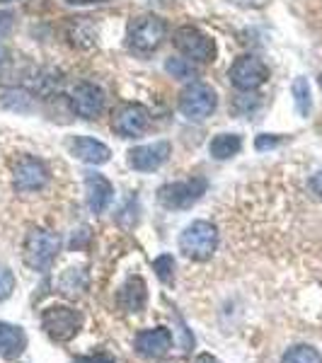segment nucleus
Segmentation results:
<instances>
[{
	"instance_id": "nucleus-17",
	"label": "nucleus",
	"mask_w": 322,
	"mask_h": 363,
	"mask_svg": "<svg viewBox=\"0 0 322 363\" xmlns=\"http://www.w3.org/2000/svg\"><path fill=\"white\" fill-rule=\"evenodd\" d=\"M145 301H148V291H145L143 279L128 277L126 284L119 289V308L124 313H140L145 308Z\"/></svg>"
},
{
	"instance_id": "nucleus-7",
	"label": "nucleus",
	"mask_w": 322,
	"mask_h": 363,
	"mask_svg": "<svg viewBox=\"0 0 322 363\" xmlns=\"http://www.w3.org/2000/svg\"><path fill=\"white\" fill-rule=\"evenodd\" d=\"M174 46L182 54L187 61H196V63H209L216 58V44L209 34H204L196 27H179L174 32Z\"/></svg>"
},
{
	"instance_id": "nucleus-1",
	"label": "nucleus",
	"mask_w": 322,
	"mask_h": 363,
	"mask_svg": "<svg viewBox=\"0 0 322 363\" xmlns=\"http://www.w3.org/2000/svg\"><path fill=\"white\" fill-rule=\"evenodd\" d=\"M58 252H61V240L58 235L42 228H34L27 233L25 245H22V259L34 272H49L51 264L56 262Z\"/></svg>"
},
{
	"instance_id": "nucleus-9",
	"label": "nucleus",
	"mask_w": 322,
	"mask_h": 363,
	"mask_svg": "<svg viewBox=\"0 0 322 363\" xmlns=\"http://www.w3.org/2000/svg\"><path fill=\"white\" fill-rule=\"evenodd\" d=\"M13 179H15V189L22 191V194L42 191L44 186L49 184V167H46L39 157L22 155L15 165Z\"/></svg>"
},
{
	"instance_id": "nucleus-18",
	"label": "nucleus",
	"mask_w": 322,
	"mask_h": 363,
	"mask_svg": "<svg viewBox=\"0 0 322 363\" xmlns=\"http://www.w3.org/2000/svg\"><path fill=\"white\" fill-rule=\"evenodd\" d=\"M243 148V138L238 133H218L213 140L209 143V153L216 160H228V157L238 155Z\"/></svg>"
},
{
	"instance_id": "nucleus-33",
	"label": "nucleus",
	"mask_w": 322,
	"mask_h": 363,
	"mask_svg": "<svg viewBox=\"0 0 322 363\" xmlns=\"http://www.w3.org/2000/svg\"><path fill=\"white\" fill-rule=\"evenodd\" d=\"M68 3H75V5H83V3H107V0H68Z\"/></svg>"
},
{
	"instance_id": "nucleus-28",
	"label": "nucleus",
	"mask_w": 322,
	"mask_h": 363,
	"mask_svg": "<svg viewBox=\"0 0 322 363\" xmlns=\"http://www.w3.org/2000/svg\"><path fill=\"white\" fill-rule=\"evenodd\" d=\"M75 363H114V359L107 354H97V356H80Z\"/></svg>"
},
{
	"instance_id": "nucleus-29",
	"label": "nucleus",
	"mask_w": 322,
	"mask_h": 363,
	"mask_svg": "<svg viewBox=\"0 0 322 363\" xmlns=\"http://www.w3.org/2000/svg\"><path fill=\"white\" fill-rule=\"evenodd\" d=\"M310 191H313L318 199H322V172H318L313 179H310Z\"/></svg>"
},
{
	"instance_id": "nucleus-19",
	"label": "nucleus",
	"mask_w": 322,
	"mask_h": 363,
	"mask_svg": "<svg viewBox=\"0 0 322 363\" xmlns=\"http://www.w3.org/2000/svg\"><path fill=\"white\" fill-rule=\"evenodd\" d=\"M87 17H75L68 27V39L73 46H80V49H87V46L95 44V32H92L90 22H85Z\"/></svg>"
},
{
	"instance_id": "nucleus-24",
	"label": "nucleus",
	"mask_w": 322,
	"mask_h": 363,
	"mask_svg": "<svg viewBox=\"0 0 322 363\" xmlns=\"http://www.w3.org/2000/svg\"><path fill=\"white\" fill-rule=\"evenodd\" d=\"M165 70L172 78H194V68H191V61H187V58H170L165 63Z\"/></svg>"
},
{
	"instance_id": "nucleus-30",
	"label": "nucleus",
	"mask_w": 322,
	"mask_h": 363,
	"mask_svg": "<svg viewBox=\"0 0 322 363\" xmlns=\"http://www.w3.org/2000/svg\"><path fill=\"white\" fill-rule=\"evenodd\" d=\"M231 3L240 5V8H262V5H267L269 0H231Z\"/></svg>"
},
{
	"instance_id": "nucleus-27",
	"label": "nucleus",
	"mask_w": 322,
	"mask_h": 363,
	"mask_svg": "<svg viewBox=\"0 0 322 363\" xmlns=\"http://www.w3.org/2000/svg\"><path fill=\"white\" fill-rule=\"evenodd\" d=\"M13 13H0V37H5L13 29Z\"/></svg>"
},
{
	"instance_id": "nucleus-23",
	"label": "nucleus",
	"mask_w": 322,
	"mask_h": 363,
	"mask_svg": "<svg viewBox=\"0 0 322 363\" xmlns=\"http://www.w3.org/2000/svg\"><path fill=\"white\" fill-rule=\"evenodd\" d=\"M153 272L162 284H172L174 279V259L172 255H160L153 259Z\"/></svg>"
},
{
	"instance_id": "nucleus-10",
	"label": "nucleus",
	"mask_w": 322,
	"mask_h": 363,
	"mask_svg": "<svg viewBox=\"0 0 322 363\" xmlns=\"http://www.w3.org/2000/svg\"><path fill=\"white\" fill-rule=\"evenodd\" d=\"M150 126V112L148 107L138 102H131V104H124L119 112L114 114V121H112V128L119 133L121 138H138L148 131Z\"/></svg>"
},
{
	"instance_id": "nucleus-22",
	"label": "nucleus",
	"mask_w": 322,
	"mask_h": 363,
	"mask_svg": "<svg viewBox=\"0 0 322 363\" xmlns=\"http://www.w3.org/2000/svg\"><path fill=\"white\" fill-rule=\"evenodd\" d=\"M3 107L13 109V112H29L32 97H29V92H25V90H13L3 97Z\"/></svg>"
},
{
	"instance_id": "nucleus-3",
	"label": "nucleus",
	"mask_w": 322,
	"mask_h": 363,
	"mask_svg": "<svg viewBox=\"0 0 322 363\" xmlns=\"http://www.w3.org/2000/svg\"><path fill=\"white\" fill-rule=\"evenodd\" d=\"M165 34H167L165 20H160L157 15H140L136 20H131V25H128L126 42H128V49L131 51L145 56L162 44Z\"/></svg>"
},
{
	"instance_id": "nucleus-5",
	"label": "nucleus",
	"mask_w": 322,
	"mask_h": 363,
	"mask_svg": "<svg viewBox=\"0 0 322 363\" xmlns=\"http://www.w3.org/2000/svg\"><path fill=\"white\" fill-rule=\"evenodd\" d=\"M216 90L206 83H191L187 85L179 95V112L191 121H204L216 112Z\"/></svg>"
},
{
	"instance_id": "nucleus-13",
	"label": "nucleus",
	"mask_w": 322,
	"mask_h": 363,
	"mask_svg": "<svg viewBox=\"0 0 322 363\" xmlns=\"http://www.w3.org/2000/svg\"><path fill=\"white\" fill-rule=\"evenodd\" d=\"M133 347L145 359H162L172 349V332L167 327H155V330H143L136 335Z\"/></svg>"
},
{
	"instance_id": "nucleus-2",
	"label": "nucleus",
	"mask_w": 322,
	"mask_h": 363,
	"mask_svg": "<svg viewBox=\"0 0 322 363\" xmlns=\"http://www.w3.org/2000/svg\"><path fill=\"white\" fill-rule=\"evenodd\" d=\"M216 247H218V230L209 220H194L179 235V252H182L187 259L206 262L213 257Z\"/></svg>"
},
{
	"instance_id": "nucleus-21",
	"label": "nucleus",
	"mask_w": 322,
	"mask_h": 363,
	"mask_svg": "<svg viewBox=\"0 0 322 363\" xmlns=\"http://www.w3.org/2000/svg\"><path fill=\"white\" fill-rule=\"evenodd\" d=\"M281 363H322V354L318 349L308 347V344H298V347H291L286 351Z\"/></svg>"
},
{
	"instance_id": "nucleus-34",
	"label": "nucleus",
	"mask_w": 322,
	"mask_h": 363,
	"mask_svg": "<svg viewBox=\"0 0 322 363\" xmlns=\"http://www.w3.org/2000/svg\"><path fill=\"white\" fill-rule=\"evenodd\" d=\"M318 85H320V90H322V73H320V78H318Z\"/></svg>"
},
{
	"instance_id": "nucleus-16",
	"label": "nucleus",
	"mask_w": 322,
	"mask_h": 363,
	"mask_svg": "<svg viewBox=\"0 0 322 363\" xmlns=\"http://www.w3.org/2000/svg\"><path fill=\"white\" fill-rule=\"evenodd\" d=\"M27 349V335L22 327L10 325V322H0V356L5 361H15Z\"/></svg>"
},
{
	"instance_id": "nucleus-14",
	"label": "nucleus",
	"mask_w": 322,
	"mask_h": 363,
	"mask_svg": "<svg viewBox=\"0 0 322 363\" xmlns=\"http://www.w3.org/2000/svg\"><path fill=\"white\" fill-rule=\"evenodd\" d=\"M85 196H87V206H90L92 213H104L114 199L112 182L99 172H87L85 174Z\"/></svg>"
},
{
	"instance_id": "nucleus-26",
	"label": "nucleus",
	"mask_w": 322,
	"mask_h": 363,
	"mask_svg": "<svg viewBox=\"0 0 322 363\" xmlns=\"http://www.w3.org/2000/svg\"><path fill=\"white\" fill-rule=\"evenodd\" d=\"M284 136H274V133H262V136H257L255 140V148L257 150H272V148H277V145L284 143Z\"/></svg>"
},
{
	"instance_id": "nucleus-15",
	"label": "nucleus",
	"mask_w": 322,
	"mask_h": 363,
	"mask_svg": "<svg viewBox=\"0 0 322 363\" xmlns=\"http://www.w3.org/2000/svg\"><path fill=\"white\" fill-rule=\"evenodd\" d=\"M68 148L78 160L87 162V165H104V162L112 157V150L97 138L90 136H75L68 140Z\"/></svg>"
},
{
	"instance_id": "nucleus-4",
	"label": "nucleus",
	"mask_w": 322,
	"mask_h": 363,
	"mask_svg": "<svg viewBox=\"0 0 322 363\" xmlns=\"http://www.w3.org/2000/svg\"><path fill=\"white\" fill-rule=\"evenodd\" d=\"M206 189H209L206 177L172 182V184H165L157 189V201H160V206L167 211H184V208L194 206L199 199L206 194Z\"/></svg>"
},
{
	"instance_id": "nucleus-11",
	"label": "nucleus",
	"mask_w": 322,
	"mask_h": 363,
	"mask_svg": "<svg viewBox=\"0 0 322 363\" xmlns=\"http://www.w3.org/2000/svg\"><path fill=\"white\" fill-rule=\"evenodd\" d=\"M170 153H172V145L167 140H155L148 145H138V148L128 150V165L136 172H153L160 169L167 162Z\"/></svg>"
},
{
	"instance_id": "nucleus-32",
	"label": "nucleus",
	"mask_w": 322,
	"mask_h": 363,
	"mask_svg": "<svg viewBox=\"0 0 322 363\" xmlns=\"http://www.w3.org/2000/svg\"><path fill=\"white\" fill-rule=\"evenodd\" d=\"M8 61V49H5V42H3V37H0V66Z\"/></svg>"
},
{
	"instance_id": "nucleus-8",
	"label": "nucleus",
	"mask_w": 322,
	"mask_h": 363,
	"mask_svg": "<svg viewBox=\"0 0 322 363\" xmlns=\"http://www.w3.org/2000/svg\"><path fill=\"white\" fill-rule=\"evenodd\" d=\"M231 83L243 92H252L269 80V66L257 56H240L231 66Z\"/></svg>"
},
{
	"instance_id": "nucleus-31",
	"label": "nucleus",
	"mask_w": 322,
	"mask_h": 363,
	"mask_svg": "<svg viewBox=\"0 0 322 363\" xmlns=\"http://www.w3.org/2000/svg\"><path fill=\"white\" fill-rule=\"evenodd\" d=\"M196 363H221L216 356H211V354H199L196 356Z\"/></svg>"
},
{
	"instance_id": "nucleus-6",
	"label": "nucleus",
	"mask_w": 322,
	"mask_h": 363,
	"mask_svg": "<svg viewBox=\"0 0 322 363\" xmlns=\"http://www.w3.org/2000/svg\"><path fill=\"white\" fill-rule=\"evenodd\" d=\"M83 318L73 308L66 306H51L42 313V330L54 342H70L80 332Z\"/></svg>"
},
{
	"instance_id": "nucleus-20",
	"label": "nucleus",
	"mask_w": 322,
	"mask_h": 363,
	"mask_svg": "<svg viewBox=\"0 0 322 363\" xmlns=\"http://www.w3.org/2000/svg\"><path fill=\"white\" fill-rule=\"evenodd\" d=\"M294 102H296V109L301 116H310V109H313V97H310V83L308 78H296L294 80Z\"/></svg>"
},
{
	"instance_id": "nucleus-12",
	"label": "nucleus",
	"mask_w": 322,
	"mask_h": 363,
	"mask_svg": "<svg viewBox=\"0 0 322 363\" xmlns=\"http://www.w3.org/2000/svg\"><path fill=\"white\" fill-rule=\"evenodd\" d=\"M70 107L80 119H97L104 109V95L97 85L92 83H78L70 95Z\"/></svg>"
},
{
	"instance_id": "nucleus-25",
	"label": "nucleus",
	"mask_w": 322,
	"mask_h": 363,
	"mask_svg": "<svg viewBox=\"0 0 322 363\" xmlns=\"http://www.w3.org/2000/svg\"><path fill=\"white\" fill-rule=\"evenodd\" d=\"M13 291H15V274L8 267L0 264V303L13 296Z\"/></svg>"
}]
</instances>
